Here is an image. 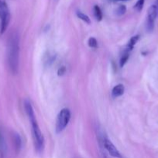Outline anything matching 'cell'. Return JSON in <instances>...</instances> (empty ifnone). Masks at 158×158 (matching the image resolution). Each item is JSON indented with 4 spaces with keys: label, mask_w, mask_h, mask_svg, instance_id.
<instances>
[{
    "label": "cell",
    "mask_w": 158,
    "mask_h": 158,
    "mask_svg": "<svg viewBox=\"0 0 158 158\" xmlns=\"http://www.w3.org/2000/svg\"></svg>",
    "instance_id": "cell-20"
},
{
    "label": "cell",
    "mask_w": 158,
    "mask_h": 158,
    "mask_svg": "<svg viewBox=\"0 0 158 158\" xmlns=\"http://www.w3.org/2000/svg\"><path fill=\"white\" fill-rule=\"evenodd\" d=\"M158 13V9L156 5H152L148 9L147 19V29L148 31H152L154 27V21Z\"/></svg>",
    "instance_id": "cell-5"
},
{
    "label": "cell",
    "mask_w": 158,
    "mask_h": 158,
    "mask_svg": "<svg viewBox=\"0 0 158 158\" xmlns=\"http://www.w3.org/2000/svg\"><path fill=\"white\" fill-rule=\"evenodd\" d=\"M126 12V7L124 5H121L117 9H116V14L118 15H122L125 13Z\"/></svg>",
    "instance_id": "cell-14"
},
{
    "label": "cell",
    "mask_w": 158,
    "mask_h": 158,
    "mask_svg": "<svg viewBox=\"0 0 158 158\" xmlns=\"http://www.w3.org/2000/svg\"><path fill=\"white\" fill-rule=\"evenodd\" d=\"M24 108L25 110H26V114H27L28 117H29V120L33 121V120H36V117H35V114H34V110L33 108L32 105H31L30 102L29 100H26L24 102Z\"/></svg>",
    "instance_id": "cell-7"
},
{
    "label": "cell",
    "mask_w": 158,
    "mask_h": 158,
    "mask_svg": "<svg viewBox=\"0 0 158 158\" xmlns=\"http://www.w3.org/2000/svg\"><path fill=\"white\" fill-rule=\"evenodd\" d=\"M13 142L15 145V151H19L22 148V140L18 134H14L13 135Z\"/></svg>",
    "instance_id": "cell-10"
},
{
    "label": "cell",
    "mask_w": 158,
    "mask_h": 158,
    "mask_svg": "<svg viewBox=\"0 0 158 158\" xmlns=\"http://www.w3.org/2000/svg\"><path fill=\"white\" fill-rule=\"evenodd\" d=\"M88 45H89L90 47L94 48V49L97 48L98 47V42H97V40H96V39L94 38V37H91V38H90L89 40H88Z\"/></svg>",
    "instance_id": "cell-15"
},
{
    "label": "cell",
    "mask_w": 158,
    "mask_h": 158,
    "mask_svg": "<svg viewBox=\"0 0 158 158\" xmlns=\"http://www.w3.org/2000/svg\"><path fill=\"white\" fill-rule=\"evenodd\" d=\"M71 119V112L67 108H64L59 113L56 122V132L57 134L61 133L68 126Z\"/></svg>",
    "instance_id": "cell-4"
},
{
    "label": "cell",
    "mask_w": 158,
    "mask_h": 158,
    "mask_svg": "<svg viewBox=\"0 0 158 158\" xmlns=\"http://www.w3.org/2000/svg\"><path fill=\"white\" fill-rule=\"evenodd\" d=\"M119 1H121V0H119Z\"/></svg>",
    "instance_id": "cell-19"
},
{
    "label": "cell",
    "mask_w": 158,
    "mask_h": 158,
    "mask_svg": "<svg viewBox=\"0 0 158 158\" xmlns=\"http://www.w3.org/2000/svg\"><path fill=\"white\" fill-rule=\"evenodd\" d=\"M157 6V9H158V6Z\"/></svg>",
    "instance_id": "cell-18"
},
{
    "label": "cell",
    "mask_w": 158,
    "mask_h": 158,
    "mask_svg": "<svg viewBox=\"0 0 158 158\" xmlns=\"http://www.w3.org/2000/svg\"><path fill=\"white\" fill-rule=\"evenodd\" d=\"M124 91H125V87L123 85L118 84L113 87L112 90V96L114 98H117V97H121L124 94Z\"/></svg>",
    "instance_id": "cell-8"
},
{
    "label": "cell",
    "mask_w": 158,
    "mask_h": 158,
    "mask_svg": "<svg viewBox=\"0 0 158 158\" xmlns=\"http://www.w3.org/2000/svg\"><path fill=\"white\" fill-rule=\"evenodd\" d=\"M30 123L31 125H32L33 137L35 148L38 152H41V151H43V148H44V138H43V134L40 131L37 120H33Z\"/></svg>",
    "instance_id": "cell-3"
},
{
    "label": "cell",
    "mask_w": 158,
    "mask_h": 158,
    "mask_svg": "<svg viewBox=\"0 0 158 158\" xmlns=\"http://www.w3.org/2000/svg\"><path fill=\"white\" fill-rule=\"evenodd\" d=\"M10 21V12L6 0H0V34L6 32Z\"/></svg>",
    "instance_id": "cell-2"
},
{
    "label": "cell",
    "mask_w": 158,
    "mask_h": 158,
    "mask_svg": "<svg viewBox=\"0 0 158 158\" xmlns=\"http://www.w3.org/2000/svg\"><path fill=\"white\" fill-rule=\"evenodd\" d=\"M103 144L105 150L108 151V153L112 156V157L116 158H122L121 154L119 153V151H118V149L116 148V146L113 144V143L111 140H108V138H104Z\"/></svg>",
    "instance_id": "cell-6"
},
{
    "label": "cell",
    "mask_w": 158,
    "mask_h": 158,
    "mask_svg": "<svg viewBox=\"0 0 158 158\" xmlns=\"http://www.w3.org/2000/svg\"><path fill=\"white\" fill-rule=\"evenodd\" d=\"M7 64L12 74L18 73L20 63V37L15 32L10 34L7 42Z\"/></svg>",
    "instance_id": "cell-1"
},
{
    "label": "cell",
    "mask_w": 158,
    "mask_h": 158,
    "mask_svg": "<svg viewBox=\"0 0 158 158\" xmlns=\"http://www.w3.org/2000/svg\"><path fill=\"white\" fill-rule=\"evenodd\" d=\"M129 56L128 52H126L123 56H122V58H121V60H120V66L121 67H122V66H123L126 63L127 60H128V59H129Z\"/></svg>",
    "instance_id": "cell-16"
},
{
    "label": "cell",
    "mask_w": 158,
    "mask_h": 158,
    "mask_svg": "<svg viewBox=\"0 0 158 158\" xmlns=\"http://www.w3.org/2000/svg\"><path fill=\"white\" fill-rule=\"evenodd\" d=\"M94 15L98 21H101L102 19V16H103L102 15V12L101 10L100 7L97 6V5L94 6Z\"/></svg>",
    "instance_id": "cell-11"
},
{
    "label": "cell",
    "mask_w": 158,
    "mask_h": 158,
    "mask_svg": "<svg viewBox=\"0 0 158 158\" xmlns=\"http://www.w3.org/2000/svg\"><path fill=\"white\" fill-rule=\"evenodd\" d=\"M6 153V144L2 132L0 130V157L3 158Z\"/></svg>",
    "instance_id": "cell-9"
},
{
    "label": "cell",
    "mask_w": 158,
    "mask_h": 158,
    "mask_svg": "<svg viewBox=\"0 0 158 158\" xmlns=\"http://www.w3.org/2000/svg\"><path fill=\"white\" fill-rule=\"evenodd\" d=\"M77 16L80 19H81L82 21L88 23V24H90V23H91V19H90L89 17H88L86 14L83 13V12H80V11H77Z\"/></svg>",
    "instance_id": "cell-12"
},
{
    "label": "cell",
    "mask_w": 158,
    "mask_h": 158,
    "mask_svg": "<svg viewBox=\"0 0 158 158\" xmlns=\"http://www.w3.org/2000/svg\"><path fill=\"white\" fill-rule=\"evenodd\" d=\"M144 2L145 0H138L136 4L135 5V8L137 11H141L142 10L143 7V5H144Z\"/></svg>",
    "instance_id": "cell-17"
},
{
    "label": "cell",
    "mask_w": 158,
    "mask_h": 158,
    "mask_svg": "<svg viewBox=\"0 0 158 158\" xmlns=\"http://www.w3.org/2000/svg\"><path fill=\"white\" fill-rule=\"evenodd\" d=\"M138 40H139V35H134V36L132 37L128 43V49H127V50H131L133 48V46H134L135 45H136V43H137Z\"/></svg>",
    "instance_id": "cell-13"
}]
</instances>
